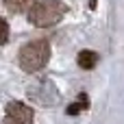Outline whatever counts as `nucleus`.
I'll list each match as a JSON object with an SVG mask.
<instances>
[{"label":"nucleus","instance_id":"0eeeda50","mask_svg":"<svg viewBox=\"0 0 124 124\" xmlns=\"http://www.w3.org/2000/svg\"><path fill=\"white\" fill-rule=\"evenodd\" d=\"M7 37H9V26H7V22L0 17V46L7 41Z\"/></svg>","mask_w":124,"mask_h":124},{"label":"nucleus","instance_id":"f257e3e1","mask_svg":"<svg viewBox=\"0 0 124 124\" xmlns=\"http://www.w3.org/2000/svg\"><path fill=\"white\" fill-rule=\"evenodd\" d=\"M48 59H50V46L44 39H33L26 46H22L17 52L20 68L24 72H37V70L46 68Z\"/></svg>","mask_w":124,"mask_h":124},{"label":"nucleus","instance_id":"423d86ee","mask_svg":"<svg viewBox=\"0 0 124 124\" xmlns=\"http://www.w3.org/2000/svg\"><path fill=\"white\" fill-rule=\"evenodd\" d=\"M28 2L31 0H4V7L17 13V11H24V7H28Z\"/></svg>","mask_w":124,"mask_h":124},{"label":"nucleus","instance_id":"39448f33","mask_svg":"<svg viewBox=\"0 0 124 124\" xmlns=\"http://www.w3.org/2000/svg\"><path fill=\"white\" fill-rule=\"evenodd\" d=\"M87 105H89V102H87V96H85V94H81L78 102H74V105H70V107H68V113H70V116H74V113H81L83 109H87Z\"/></svg>","mask_w":124,"mask_h":124},{"label":"nucleus","instance_id":"f03ea898","mask_svg":"<svg viewBox=\"0 0 124 124\" xmlns=\"http://www.w3.org/2000/svg\"><path fill=\"white\" fill-rule=\"evenodd\" d=\"M65 15V4L59 0H37L28 9V20L35 26H52Z\"/></svg>","mask_w":124,"mask_h":124},{"label":"nucleus","instance_id":"7ed1b4c3","mask_svg":"<svg viewBox=\"0 0 124 124\" xmlns=\"http://www.w3.org/2000/svg\"><path fill=\"white\" fill-rule=\"evenodd\" d=\"M4 116L9 124H33V109L24 102H9Z\"/></svg>","mask_w":124,"mask_h":124},{"label":"nucleus","instance_id":"20e7f679","mask_svg":"<svg viewBox=\"0 0 124 124\" xmlns=\"http://www.w3.org/2000/svg\"><path fill=\"white\" fill-rule=\"evenodd\" d=\"M76 61H78V65H81L83 70H92V68L98 63V54L92 52V50H81Z\"/></svg>","mask_w":124,"mask_h":124}]
</instances>
